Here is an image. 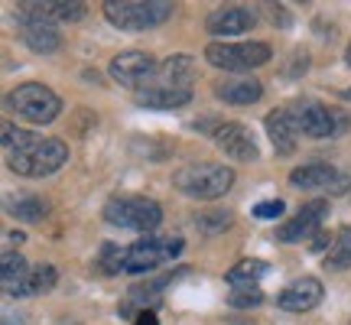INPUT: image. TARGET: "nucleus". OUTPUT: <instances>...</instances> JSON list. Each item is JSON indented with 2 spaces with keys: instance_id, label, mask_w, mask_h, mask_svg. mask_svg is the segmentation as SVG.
I'll return each mask as SVG.
<instances>
[{
  "instance_id": "nucleus-28",
  "label": "nucleus",
  "mask_w": 351,
  "mask_h": 325,
  "mask_svg": "<svg viewBox=\"0 0 351 325\" xmlns=\"http://www.w3.org/2000/svg\"><path fill=\"white\" fill-rule=\"evenodd\" d=\"M195 228H199V231H225V228H231V215L228 212L195 215Z\"/></svg>"
},
{
  "instance_id": "nucleus-1",
  "label": "nucleus",
  "mask_w": 351,
  "mask_h": 325,
  "mask_svg": "<svg viewBox=\"0 0 351 325\" xmlns=\"http://www.w3.org/2000/svg\"><path fill=\"white\" fill-rule=\"evenodd\" d=\"M3 150H7V166L26 179L52 176L69 162V147L59 137H36L13 124H3Z\"/></svg>"
},
{
  "instance_id": "nucleus-8",
  "label": "nucleus",
  "mask_w": 351,
  "mask_h": 325,
  "mask_svg": "<svg viewBox=\"0 0 351 325\" xmlns=\"http://www.w3.org/2000/svg\"><path fill=\"white\" fill-rule=\"evenodd\" d=\"M20 39H23L36 56H49L62 46V36L52 23V16L46 13L43 3H20Z\"/></svg>"
},
{
  "instance_id": "nucleus-26",
  "label": "nucleus",
  "mask_w": 351,
  "mask_h": 325,
  "mask_svg": "<svg viewBox=\"0 0 351 325\" xmlns=\"http://www.w3.org/2000/svg\"><path fill=\"white\" fill-rule=\"evenodd\" d=\"M43 7H46L52 20H62V23H75L88 13L85 3H43Z\"/></svg>"
},
{
  "instance_id": "nucleus-29",
  "label": "nucleus",
  "mask_w": 351,
  "mask_h": 325,
  "mask_svg": "<svg viewBox=\"0 0 351 325\" xmlns=\"http://www.w3.org/2000/svg\"><path fill=\"white\" fill-rule=\"evenodd\" d=\"M287 212V205L280 199L274 202H261V205H254V218H263V221H270V218H280V215Z\"/></svg>"
},
{
  "instance_id": "nucleus-30",
  "label": "nucleus",
  "mask_w": 351,
  "mask_h": 325,
  "mask_svg": "<svg viewBox=\"0 0 351 325\" xmlns=\"http://www.w3.org/2000/svg\"><path fill=\"white\" fill-rule=\"evenodd\" d=\"M134 325H156V313H153V309H140V313L134 315Z\"/></svg>"
},
{
  "instance_id": "nucleus-14",
  "label": "nucleus",
  "mask_w": 351,
  "mask_h": 325,
  "mask_svg": "<svg viewBox=\"0 0 351 325\" xmlns=\"http://www.w3.org/2000/svg\"><path fill=\"white\" fill-rule=\"evenodd\" d=\"M289 182L296 189H335V192H345L351 179L345 173H339L332 162H306V166H296L289 173Z\"/></svg>"
},
{
  "instance_id": "nucleus-32",
  "label": "nucleus",
  "mask_w": 351,
  "mask_h": 325,
  "mask_svg": "<svg viewBox=\"0 0 351 325\" xmlns=\"http://www.w3.org/2000/svg\"><path fill=\"white\" fill-rule=\"evenodd\" d=\"M3 325H23V315H3Z\"/></svg>"
},
{
  "instance_id": "nucleus-3",
  "label": "nucleus",
  "mask_w": 351,
  "mask_h": 325,
  "mask_svg": "<svg viewBox=\"0 0 351 325\" xmlns=\"http://www.w3.org/2000/svg\"><path fill=\"white\" fill-rule=\"evenodd\" d=\"M173 186L189 199L215 202L234 186V169L231 166H218V162H192V166H182L173 176Z\"/></svg>"
},
{
  "instance_id": "nucleus-7",
  "label": "nucleus",
  "mask_w": 351,
  "mask_h": 325,
  "mask_svg": "<svg viewBox=\"0 0 351 325\" xmlns=\"http://www.w3.org/2000/svg\"><path fill=\"white\" fill-rule=\"evenodd\" d=\"M274 49L267 43H212L205 49V62L225 72H251L270 62Z\"/></svg>"
},
{
  "instance_id": "nucleus-12",
  "label": "nucleus",
  "mask_w": 351,
  "mask_h": 325,
  "mask_svg": "<svg viewBox=\"0 0 351 325\" xmlns=\"http://www.w3.org/2000/svg\"><path fill=\"white\" fill-rule=\"evenodd\" d=\"M293 111V121H296V130L302 137H313V140H326L335 134V114L322 108L319 101H300Z\"/></svg>"
},
{
  "instance_id": "nucleus-20",
  "label": "nucleus",
  "mask_w": 351,
  "mask_h": 325,
  "mask_svg": "<svg viewBox=\"0 0 351 325\" xmlns=\"http://www.w3.org/2000/svg\"><path fill=\"white\" fill-rule=\"evenodd\" d=\"M160 78H163V88H182V91H189V85L195 82V62H192V56H169L160 65Z\"/></svg>"
},
{
  "instance_id": "nucleus-6",
  "label": "nucleus",
  "mask_w": 351,
  "mask_h": 325,
  "mask_svg": "<svg viewBox=\"0 0 351 325\" xmlns=\"http://www.w3.org/2000/svg\"><path fill=\"white\" fill-rule=\"evenodd\" d=\"M104 221L124 231H153L163 221V208L143 195H117L104 205Z\"/></svg>"
},
{
  "instance_id": "nucleus-5",
  "label": "nucleus",
  "mask_w": 351,
  "mask_h": 325,
  "mask_svg": "<svg viewBox=\"0 0 351 325\" xmlns=\"http://www.w3.org/2000/svg\"><path fill=\"white\" fill-rule=\"evenodd\" d=\"M7 108H10L16 117H23L29 124H52L59 111H62V101L56 91H49L39 82H26V85H16L7 98Z\"/></svg>"
},
{
  "instance_id": "nucleus-19",
  "label": "nucleus",
  "mask_w": 351,
  "mask_h": 325,
  "mask_svg": "<svg viewBox=\"0 0 351 325\" xmlns=\"http://www.w3.org/2000/svg\"><path fill=\"white\" fill-rule=\"evenodd\" d=\"M56 267L52 263H39V267H29V274L16 283L13 289H7V296H16V300H26V296H43L56 287Z\"/></svg>"
},
{
  "instance_id": "nucleus-31",
  "label": "nucleus",
  "mask_w": 351,
  "mask_h": 325,
  "mask_svg": "<svg viewBox=\"0 0 351 325\" xmlns=\"http://www.w3.org/2000/svg\"><path fill=\"white\" fill-rule=\"evenodd\" d=\"M326 248H332V241H328V234H322V231H319V234L313 238V250H326Z\"/></svg>"
},
{
  "instance_id": "nucleus-23",
  "label": "nucleus",
  "mask_w": 351,
  "mask_h": 325,
  "mask_svg": "<svg viewBox=\"0 0 351 325\" xmlns=\"http://www.w3.org/2000/svg\"><path fill=\"white\" fill-rule=\"evenodd\" d=\"M351 267V225L341 228L326 254V270H348Z\"/></svg>"
},
{
  "instance_id": "nucleus-18",
  "label": "nucleus",
  "mask_w": 351,
  "mask_h": 325,
  "mask_svg": "<svg viewBox=\"0 0 351 325\" xmlns=\"http://www.w3.org/2000/svg\"><path fill=\"white\" fill-rule=\"evenodd\" d=\"M134 98H137L140 108H153V111H173V108H186L189 101H192V91L153 85V88H140Z\"/></svg>"
},
{
  "instance_id": "nucleus-22",
  "label": "nucleus",
  "mask_w": 351,
  "mask_h": 325,
  "mask_svg": "<svg viewBox=\"0 0 351 325\" xmlns=\"http://www.w3.org/2000/svg\"><path fill=\"white\" fill-rule=\"evenodd\" d=\"M267 270H270V267H267V261H257V257H251V261L234 263V267H231V270L225 274V280L231 283V287H254V283H257V280H261Z\"/></svg>"
},
{
  "instance_id": "nucleus-13",
  "label": "nucleus",
  "mask_w": 351,
  "mask_h": 325,
  "mask_svg": "<svg viewBox=\"0 0 351 325\" xmlns=\"http://www.w3.org/2000/svg\"><path fill=\"white\" fill-rule=\"evenodd\" d=\"M322 296H326V289H322V283L315 276H300L287 289L276 293V306L283 313H309V309H315L322 302Z\"/></svg>"
},
{
  "instance_id": "nucleus-15",
  "label": "nucleus",
  "mask_w": 351,
  "mask_h": 325,
  "mask_svg": "<svg viewBox=\"0 0 351 325\" xmlns=\"http://www.w3.org/2000/svg\"><path fill=\"white\" fill-rule=\"evenodd\" d=\"M254 26H257V13L251 7H218L205 20V29L212 36H241Z\"/></svg>"
},
{
  "instance_id": "nucleus-25",
  "label": "nucleus",
  "mask_w": 351,
  "mask_h": 325,
  "mask_svg": "<svg viewBox=\"0 0 351 325\" xmlns=\"http://www.w3.org/2000/svg\"><path fill=\"white\" fill-rule=\"evenodd\" d=\"M182 274V270H173V274H163L156 276V280H147V283H140V287L130 289V302H147V300H160V293H163L169 283H173L176 276Z\"/></svg>"
},
{
  "instance_id": "nucleus-24",
  "label": "nucleus",
  "mask_w": 351,
  "mask_h": 325,
  "mask_svg": "<svg viewBox=\"0 0 351 325\" xmlns=\"http://www.w3.org/2000/svg\"><path fill=\"white\" fill-rule=\"evenodd\" d=\"M26 274H29V263H26L20 254L7 250V254H3V261H0V283H3V293L16 287Z\"/></svg>"
},
{
  "instance_id": "nucleus-9",
  "label": "nucleus",
  "mask_w": 351,
  "mask_h": 325,
  "mask_svg": "<svg viewBox=\"0 0 351 325\" xmlns=\"http://www.w3.org/2000/svg\"><path fill=\"white\" fill-rule=\"evenodd\" d=\"M326 218H328L326 199L306 202L289 221H283V225L276 228V241H280V244H300V241H306V238H315Z\"/></svg>"
},
{
  "instance_id": "nucleus-4",
  "label": "nucleus",
  "mask_w": 351,
  "mask_h": 325,
  "mask_svg": "<svg viewBox=\"0 0 351 325\" xmlns=\"http://www.w3.org/2000/svg\"><path fill=\"white\" fill-rule=\"evenodd\" d=\"M173 10L176 7L169 0H108L104 3L108 23L117 29H127V33H143V29L166 23Z\"/></svg>"
},
{
  "instance_id": "nucleus-17",
  "label": "nucleus",
  "mask_w": 351,
  "mask_h": 325,
  "mask_svg": "<svg viewBox=\"0 0 351 325\" xmlns=\"http://www.w3.org/2000/svg\"><path fill=\"white\" fill-rule=\"evenodd\" d=\"M215 98L225 101V104H238V108H247L254 101L263 98V85L257 78H231V82H218L215 85Z\"/></svg>"
},
{
  "instance_id": "nucleus-27",
  "label": "nucleus",
  "mask_w": 351,
  "mask_h": 325,
  "mask_svg": "<svg viewBox=\"0 0 351 325\" xmlns=\"http://www.w3.org/2000/svg\"><path fill=\"white\" fill-rule=\"evenodd\" d=\"M228 302L234 309H251V306H261L263 302V293L257 287H234V293L228 296Z\"/></svg>"
},
{
  "instance_id": "nucleus-10",
  "label": "nucleus",
  "mask_w": 351,
  "mask_h": 325,
  "mask_svg": "<svg viewBox=\"0 0 351 325\" xmlns=\"http://www.w3.org/2000/svg\"><path fill=\"white\" fill-rule=\"evenodd\" d=\"M202 130H212L215 147L234 162H251L261 156L257 143H254V134L244 124H231V121L228 124H202Z\"/></svg>"
},
{
  "instance_id": "nucleus-33",
  "label": "nucleus",
  "mask_w": 351,
  "mask_h": 325,
  "mask_svg": "<svg viewBox=\"0 0 351 325\" xmlns=\"http://www.w3.org/2000/svg\"><path fill=\"white\" fill-rule=\"evenodd\" d=\"M345 59H348V65H351V46H348V52H345Z\"/></svg>"
},
{
  "instance_id": "nucleus-11",
  "label": "nucleus",
  "mask_w": 351,
  "mask_h": 325,
  "mask_svg": "<svg viewBox=\"0 0 351 325\" xmlns=\"http://www.w3.org/2000/svg\"><path fill=\"white\" fill-rule=\"evenodd\" d=\"M153 72H156V59H153L150 52L127 49V52H121V56L111 59V78L121 82L124 88H137L140 91V85H143Z\"/></svg>"
},
{
  "instance_id": "nucleus-16",
  "label": "nucleus",
  "mask_w": 351,
  "mask_h": 325,
  "mask_svg": "<svg viewBox=\"0 0 351 325\" xmlns=\"http://www.w3.org/2000/svg\"><path fill=\"white\" fill-rule=\"evenodd\" d=\"M267 134L274 140V150L276 153H293L296 150V121H293V111L289 108H276V111L267 114Z\"/></svg>"
},
{
  "instance_id": "nucleus-2",
  "label": "nucleus",
  "mask_w": 351,
  "mask_h": 325,
  "mask_svg": "<svg viewBox=\"0 0 351 325\" xmlns=\"http://www.w3.org/2000/svg\"><path fill=\"white\" fill-rule=\"evenodd\" d=\"M182 238H143L137 244H104L98 254V270L101 274H150L160 263L179 257Z\"/></svg>"
},
{
  "instance_id": "nucleus-21",
  "label": "nucleus",
  "mask_w": 351,
  "mask_h": 325,
  "mask_svg": "<svg viewBox=\"0 0 351 325\" xmlns=\"http://www.w3.org/2000/svg\"><path fill=\"white\" fill-rule=\"evenodd\" d=\"M7 212L20 221H43L49 215V202L39 199V195H23V199L7 202Z\"/></svg>"
}]
</instances>
